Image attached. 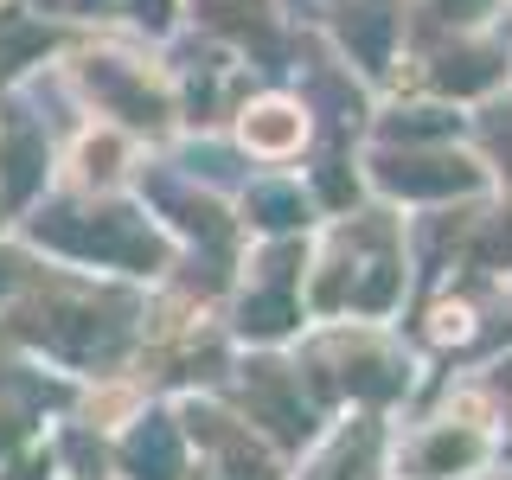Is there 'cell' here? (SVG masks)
I'll return each instance as SVG.
<instances>
[{
	"instance_id": "obj_1",
	"label": "cell",
	"mask_w": 512,
	"mask_h": 480,
	"mask_svg": "<svg viewBox=\"0 0 512 480\" xmlns=\"http://www.w3.org/2000/svg\"><path fill=\"white\" fill-rule=\"evenodd\" d=\"M244 141H250V148L282 154V148H295V141H301V116H295L288 103H263V109L244 122Z\"/></svg>"
}]
</instances>
